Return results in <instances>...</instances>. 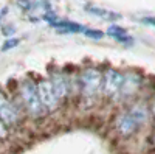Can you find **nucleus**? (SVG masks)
I'll use <instances>...</instances> for the list:
<instances>
[{
    "mask_svg": "<svg viewBox=\"0 0 155 154\" xmlns=\"http://www.w3.org/2000/svg\"><path fill=\"white\" fill-rule=\"evenodd\" d=\"M20 97L23 100V104L27 108L28 114L31 115L33 118H39L45 114V109L41 104V100H39L37 95V89L36 84L30 80H25L20 86Z\"/></svg>",
    "mask_w": 155,
    "mask_h": 154,
    "instance_id": "f257e3e1",
    "label": "nucleus"
},
{
    "mask_svg": "<svg viewBox=\"0 0 155 154\" xmlns=\"http://www.w3.org/2000/svg\"><path fill=\"white\" fill-rule=\"evenodd\" d=\"M79 81H81L82 95L85 98H93L101 91L102 73L98 69H95V67H87V69L82 70V73L79 76Z\"/></svg>",
    "mask_w": 155,
    "mask_h": 154,
    "instance_id": "f03ea898",
    "label": "nucleus"
},
{
    "mask_svg": "<svg viewBox=\"0 0 155 154\" xmlns=\"http://www.w3.org/2000/svg\"><path fill=\"white\" fill-rule=\"evenodd\" d=\"M36 89H37L39 100H41V104L45 109V112L56 111L58 106H59V101L54 97V92H53V89H51L50 81L48 80H41V81L36 84Z\"/></svg>",
    "mask_w": 155,
    "mask_h": 154,
    "instance_id": "7ed1b4c3",
    "label": "nucleus"
},
{
    "mask_svg": "<svg viewBox=\"0 0 155 154\" xmlns=\"http://www.w3.org/2000/svg\"><path fill=\"white\" fill-rule=\"evenodd\" d=\"M124 75L115 69H109L104 75H102V81H101V89L104 95L107 97H115L116 94H120L121 91V84H123Z\"/></svg>",
    "mask_w": 155,
    "mask_h": 154,
    "instance_id": "20e7f679",
    "label": "nucleus"
},
{
    "mask_svg": "<svg viewBox=\"0 0 155 154\" xmlns=\"http://www.w3.org/2000/svg\"><path fill=\"white\" fill-rule=\"evenodd\" d=\"M115 128L123 137H129V135H132L140 126L134 121V118L127 112H124V114L118 115V118L115 121Z\"/></svg>",
    "mask_w": 155,
    "mask_h": 154,
    "instance_id": "39448f33",
    "label": "nucleus"
},
{
    "mask_svg": "<svg viewBox=\"0 0 155 154\" xmlns=\"http://www.w3.org/2000/svg\"><path fill=\"white\" fill-rule=\"evenodd\" d=\"M50 84H51V89L54 92V97L58 98V101L67 98L70 89H68V83L65 80V76L62 73H53L51 75V80H48Z\"/></svg>",
    "mask_w": 155,
    "mask_h": 154,
    "instance_id": "423d86ee",
    "label": "nucleus"
},
{
    "mask_svg": "<svg viewBox=\"0 0 155 154\" xmlns=\"http://www.w3.org/2000/svg\"><path fill=\"white\" fill-rule=\"evenodd\" d=\"M0 120H2V123L6 128L16 125L17 120H19V111H17V108L12 104V103L6 101L5 104L0 108Z\"/></svg>",
    "mask_w": 155,
    "mask_h": 154,
    "instance_id": "0eeeda50",
    "label": "nucleus"
},
{
    "mask_svg": "<svg viewBox=\"0 0 155 154\" xmlns=\"http://www.w3.org/2000/svg\"><path fill=\"white\" fill-rule=\"evenodd\" d=\"M127 114L134 118V121H135L138 126L147 123V120H149V111H147L146 104H143V103L134 104V106L130 108V111H129Z\"/></svg>",
    "mask_w": 155,
    "mask_h": 154,
    "instance_id": "6e6552de",
    "label": "nucleus"
},
{
    "mask_svg": "<svg viewBox=\"0 0 155 154\" xmlns=\"http://www.w3.org/2000/svg\"><path fill=\"white\" fill-rule=\"evenodd\" d=\"M51 27L56 28L59 33H82L85 30L81 23L68 22V20H56L51 23Z\"/></svg>",
    "mask_w": 155,
    "mask_h": 154,
    "instance_id": "1a4fd4ad",
    "label": "nucleus"
},
{
    "mask_svg": "<svg viewBox=\"0 0 155 154\" xmlns=\"http://www.w3.org/2000/svg\"><path fill=\"white\" fill-rule=\"evenodd\" d=\"M140 86V78L138 75H126L123 78V84H121V91L120 94H124V95H130L134 94Z\"/></svg>",
    "mask_w": 155,
    "mask_h": 154,
    "instance_id": "9d476101",
    "label": "nucleus"
},
{
    "mask_svg": "<svg viewBox=\"0 0 155 154\" xmlns=\"http://www.w3.org/2000/svg\"><path fill=\"white\" fill-rule=\"evenodd\" d=\"M90 14L93 16H98V17H102V19H107V20H118L121 19V14H116V12H110L107 9H102V8H96V6H87L85 8Z\"/></svg>",
    "mask_w": 155,
    "mask_h": 154,
    "instance_id": "9b49d317",
    "label": "nucleus"
},
{
    "mask_svg": "<svg viewBox=\"0 0 155 154\" xmlns=\"http://www.w3.org/2000/svg\"><path fill=\"white\" fill-rule=\"evenodd\" d=\"M107 34H109L110 37H113V39L116 41V39H118V37H121V36L127 34V31H126V28L120 27V25H116V23H112L110 27H109V30H107Z\"/></svg>",
    "mask_w": 155,
    "mask_h": 154,
    "instance_id": "f8f14e48",
    "label": "nucleus"
},
{
    "mask_svg": "<svg viewBox=\"0 0 155 154\" xmlns=\"http://www.w3.org/2000/svg\"><path fill=\"white\" fill-rule=\"evenodd\" d=\"M19 44H20V39H17V37H8V39L3 42V45H2V51H8L11 48L17 47Z\"/></svg>",
    "mask_w": 155,
    "mask_h": 154,
    "instance_id": "ddd939ff",
    "label": "nucleus"
},
{
    "mask_svg": "<svg viewBox=\"0 0 155 154\" xmlns=\"http://www.w3.org/2000/svg\"><path fill=\"white\" fill-rule=\"evenodd\" d=\"M82 33H84L87 37H90V39H96V41L102 39V36H104V33H102V31H99V30H92V28H85Z\"/></svg>",
    "mask_w": 155,
    "mask_h": 154,
    "instance_id": "4468645a",
    "label": "nucleus"
},
{
    "mask_svg": "<svg viewBox=\"0 0 155 154\" xmlns=\"http://www.w3.org/2000/svg\"><path fill=\"white\" fill-rule=\"evenodd\" d=\"M17 5H19L20 8H23L25 11L31 8V2H28V0H19V2H17Z\"/></svg>",
    "mask_w": 155,
    "mask_h": 154,
    "instance_id": "2eb2a0df",
    "label": "nucleus"
},
{
    "mask_svg": "<svg viewBox=\"0 0 155 154\" xmlns=\"http://www.w3.org/2000/svg\"><path fill=\"white\" fill-rule=\"evenodd\" d=\"M8 135V128L2 123V120H0V139H5Z\"/></svg>",
    "mask_w": 155,
    "mask_h": 154,
    "instance_id": "dca6fc26",
    "label": "nucleus"
},
{
    "mask_svg": "<svg viewBox=\"0 0 155 154\" xmlns=\"http://www.w3.org/2000/svg\"><path fill=\"white\" fill-rule=\"evenodd\" d=\"M141 23H144V25H149V27H153V17H143L141 19Z\"/></svg>",
    "mask_w": 155,
    "mask_h": 154,
    "instance_id": "f3484780",
    "label": "nucleus"
},
{
    "mask_svg": "<svg viewBox=\"0 0 155 154\" xmlns=\"http://www.w3.org/2000/svg\"><path fill=\"white\" fill-rule=\"evenodd\" d=\"M14 31H16V28H14V27H5V28H3V34H5V36H11V34H14Z\"/></svg>",
    "mask_w": 155,
    "mask_h": 154,
    "instance_id": "a211bd4d",
    "label": "nucleus"
},
{
    "mask_svg": "<svg viewBox=\"0 0 155 154\" xmlns=\"http://www.w3.org/2000/svg\"><path fill=\"white\" fill-rule=\"evenodd\" d=\"M6 101H8V98H6V97H5V95L2 94V92H0V108H2V106L5 104Z\"/></svg>",
    "mask_w": 155,
    "mask_h": 154,
    "instance_id": "6ab92c4d",
    "label": "nucleus"
},
{
    "mask_svg": "<svg viewBox=\"0 0 155 154\" xmlns=\"http://www.w3.org/2000/svg\"><path fill=\"white\" fill-rule=\"evenodd\" d=\"M0 17H2V16H0Z\"/></svg>",
    "mask_w": 155,
    "mask_h": 154,
    "instance_id": "aec40b11",
    "label": "nucleus"
}]
</instances>
